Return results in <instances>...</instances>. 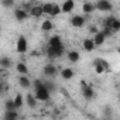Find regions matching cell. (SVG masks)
Instances as JSON below:
<instances>
[{"instance_id":"1","label":"cell","mask_w":120,"mask_h":120,"mask_svg":"<svg viewBox=\"0 0 120 120\" xmlns=\"http://www.w3.org/2000/svg\"><path fill=\"white\" fill-rule=\"evenodd\" d=\"M34 96L40 102H48L49 100L51 92L44 85V81H41V79H35L34 81Z\"/></svg>"},{"instance_id":"2","label":"cell","mask_w":120,"mask_h":120,"mask_svg":"<svg viewBox=\"0 0 120 120\" xmlns=\"http://www.w3.org/2000/svg\"><path fill=\"white\" fill-rule=\"evenodd\" d=\"M103 27H105V28H109V30L113 31V33H116V31L120 30V20H119L117 17H114V16H110V17L105 19Z\"/></svg>"},{"instance_id":"3","label":"cell","mask_w":120,"mask_h":120,"mask_svg":"<svg viewBox=\"0 0 120 120\" xmlns=\"http://www.w3.org/2000/svg\"><path fill=\"white\" fill-rule=\"evenodd\" d=\"M93 67H95V72L96 74H105L106 71H109L110 65L107 64V61H105V59L102 58H96L95 61H93Z\"/></svg>"},{"instance_id":"4","label":"cell","mask_w":120,"mask_h":120,"mask_svg":"<svg viewBox=\"0 0 120 120\" xmlns=\"http://www.w3.org/2000/svg\"><path fill=\"white\" fill-rule=\"evenodd\" d=\"M65 52V47H47V55L49 59H55V58H59L62 56Z\"/></svg>"},{"instance_id":"5","label":"cell","mask_w":120,"mask_h":120,"mask_svg":"<svg viewBox=\"0 0 120 120\" xmlns=\"http://www.w3.org/2000/svg\"><path fill=\"white\" fill-rule=\"evenodd\" d=\"M16 51L19 54H26L28 51V41L24 35H20L17 42H16Z\"/></svg>"},{"instance_id":"6","label":"cell","mask_w":120,"mask_h":120,"mask_svg":"<svg viewBox=\"0 0 120 120\" xmlns=\"http://www.w3.org/2000/svg\"><path fill=\"white\" fill-rule=\"evenodd\" d=\"M69 23H71L72 27H75V28H81V27L85 26V23H86V17L82 16V14H75V16H72V17L69 19Z\"/></svg>"},{"instance_id":"7","label":"cell","mask_w":120,"mask_h":120,"mask_svg":"<svg viewBox=\"0 0 120 120\" xmlns=\"http://www.w3.org/2000/svg\"><path fill=\"white\" fill-rule=\"evenodd\" d=\"M81 86H82V95H83V98H85L86 100H92V99L95 98V90H93V88H92L90 85H88L86 82H82Z\"/></svg>"},{"instance_id":"8","label":"cell","mask_w":120,"mask_h":120,"mask_svg":"<svg viewBox=\"0 0 120 120\" xmlns=\"http://www.w3.org/2000/svg\"><path fill=\"white\" fill-rule=\"evenodd\" d=\"M42 74H44L45 76H48V78H54V76L58 74V68H56V65H54V64H47V65L42 68Z\"/></svg>"},{"instance_id":"9","label":"cell","mask_w":120,"mask_h":120,"mask_svg":"<svg viewBox=\"0 0 120 120\" xmlns=\"http://www.w3.org/2000/svg\"><path fill=\"white\" fill-rule=\"evenodd\" d=\"M95 6L99 11H112V9H113V4L110 2H107V0H99L98 3H95Z\"/></svg>"},{"instance_id":"10","label":"cell","mask_w":120,"mask_h":120,"mask_svg":"<svg viewBox=\"0 0 120 120\" xmlns=\"http://www.w3.org/2000/svg\"><path fill=\"white\" fill-rule=\"evenodd\" d=\"M28 11L26 10V9H16L14 10V17H16V20L17 21H24L27 17H28Z\"/></svg>"},{"instance_id":"11","label":"cell","mask_w":120,"mask_h":120,"mask_svg":"<svg viewBox=\"0 0 120 120\" xmlns=\"http://www.w3.org/2000/svg\"><path fill=\"white\" fill-rule=\"evenodd\" d=\"M82 45H83V49H85L86 52H92V51H95V48H96L93 38H85V40L82 41Z\"/></svg>"},{"instance_id":"12","label":"cell","mask_w":120,"mask_h":120,"mask_svg":"<svg viewBox=\"0 0 120 120\" xmlns=\"http://www.w3.org/2000/svg\"><path fill=\"white\" fill-rule=\"evenodd\" d=\"M17 82H19V85H20L23 89H28V88L31 86V81H30L28 75H20V76L17 78Z\"/></svg>"},{"instance_id":"13","label":"cell","mask_w":120,"mask_h":120,"mask_svg":"<svg viewBox=\"0 0 120 120\" xmlns=\"http://www.w3.org/2000/svg\"><path fill=\"white\" fill-rule=\"evenodd\" d=\"M59 75H61V78H62V79L69 81V79H72V78L75 76V72H74V69H72V68H62V69H61V72H59Z\"/></svg>"},{"instance_id":"14","label":"cell","mask_w":120,"mask_h":120,"mask_svg":"<svg viewBox=\"0 0 120 120\" xmlns=\"http://www.w3.org/2000/svg\"><path fill=\"white\" fill-rule=\"evenodd\" d=\"M74 9H75V2L74 0H67V2H64L61 4L62 13H71V11H74Z\"/></svg>"},{"instance_id":"15","label":"cell","mask_w":120,"mask_h":120,"mask_svg":"<svg viewBox=\"0 0 120 120\" xmlns=\"http://www.w3.org/2000/svg\"><path fill=\"white\" fill-rule=\"evenodd\" d=\"M48 45L49 47H64V42H62V38L59 37V35H52L48 41Z\"/></svg>"},{"instance_id":"16","label":"cell","mask_w":120,"mask_h":120,"mask_svg":"<svg viewBox=\"0 0 120 120\" xmlns=\"http://www.w3.org/2000/svg\"><path fill=\"white\" fill-rule=\"evenodd\" d=\"M30 16H33V17H35V19H40L42 14H44V11H42V6H33V7H30Z\"/></svg>"},{"instance_id":"17","label":"cell","mask_w":120,"mask_h":120,"mask_svg":"<svg viewBox=\"0 0 120 120\" xmlns=\"http://www.w3.org/2000/svg\"><path fill=\"white\" fill-rule=\"evenodd\" d=\"M93 41H95V45H96V47H100V45L106 41V35L103 34V31H102V30H100L95 37H93Z\"/></svg>"},{"instance_id":"18","label":"cell","mask_w":120,"mask_h":120,"mask_svg":"<svg viewBox=\"0 0 120 120\" xmlns=\"http://www.w3.org/2000/svg\"><path fill=\"white\" fill-rule=\"evenodd\" d=\"M79 59H81V54L78 51H69L68 52V61L69 62L76 64V62H79Z\"/></svg>"},{"instance_id":"19","label":"cell","mask_w":120,"mask_h":120,"mask_svg":"<svg viewBox=\"0 0 120 120\" xmlns=\"http://www.w3.org/2000/svg\"><path fill=\"white\" fill-rule=\"evenodd\" d=\"M26 103H27V106H28L30 109H34V107L37 106V98H35L33 93H28V95L26 96Z\"/></svg>"},{"instance_id":"20","label":"cell","mask_w":120,"mask_h":120,"mask_svg":"<svg viewBox=\"0 0 120 120\" xmlns=\"http://www.w3.org/2000/svg\"><path fill=\"white\" fill-rule=\"evenodd\" d=\"M95 9H96L95 3H90V2H85V3L82 4V11H83L85 14H90V13H92Z\"/></svg>"},{"instance_id":"21","label":"cell","mask_w":120,"mask_h":120,"mask_svg":"<svg viewBox=\"0 0 120 120\" xmlns=\"http://www.w3.org/2000/svg\"><path fill=\"white\" fill-rule=\"evenodd\" d=\"M16 71L20 74V75H28V67L24 64V62H19L16 65Z\"/></svg>"},{"instance_id":"22","label":"cell","mask_w":120,"mask_h":120,"mask_svg":"<svg viewBox=\"0 0 120 120\" xmlns=\"http://www.w3.org/2000/svg\"><path fill=\"white\" fill-rule=\"evenodd\" d=\"M52 28H54V24H52L51 20H44V21L41 23V30H42V31L48 33V31H51Z\"/></svg>"},{"instance_id":"23","label":"cell","mask_w":120,"mask_h":120,"mask_svg":"<svg viewBox=\"0 0 120 120\" xmlns=\"http://www.w3.org/2000/svg\"><path fill=\"white\" fill-rule=\"evenodd\" d=\"M0 65H2L3 69H9L11 68V59L9 56H3L2 59H0Z\"/></svg>"},{"instance_id":"24","label":"cell","mask_w":120,"mask_h":120,"mask_svg":"<svg viewBox=\"0 0 120 120\" xmlns=\"http://www.w3.org/2000/svg\"><path fill=\"white\" fill-rule=\"evenodd\" d=\"M54 4H55V3H45V4H42V11H44V14H48V16H52V10H54Z\"/></svg>"},{"instance_id":"25","label":"cell","mask_w":120,"mask_h":120,"mask_svg":"<svg viewBox=\"0 0 120 120\" xmlns=\"http://www.w3.org/2000/svg\"><path fill=\"white\" fill-rule=\"evenodd\" d=\"M4 120H19V113L14 112H6L4 113Z\"/></svg>"},{"instance_id":"26","label":"cell","mask_w":120,"mask_h":120,"mask_svg":"<svg viewBox=\"0 0 120 120\" xmlns=\"http://www.w3.org/2000/svg\"><path fill=\"white\" fill-rule=\"evenodd\" d=\"M4 107H6V112H14V110H16L14 100H13V99H9V100H6V103H4Z\"/></svg>"},{"instance_id":"27","label":"cell","mask_w":120,"mask_h":120,"mask_svg":"<svg viewBox=\"0 0 120 120\" xmlns=\"http://www.w3.org/2000/svg\"><path fill=\"white\" fill-rule=\"evenodd\" d=\"M13 100H14V105H16V109H20V107L23 106V103H24V99H23V96H21L20 93H17V95H16V98H14Z\"/></svg>"},{"instance_id":"28","label":"cell","mask_w":120,"mask_h":120,"mask_svg":"<svg viewBox=\"0 0 120 120\" xmlns=\"http://www.w3.org/2000/svg\"><path fill=\"white\" fill-rule=\"evenodd\" d=\"M44 85L47 86V89H48L49 92H54V90H55V85H54L52 82H49V81H44Z\"/></svg>"},{"instance_id":"29","label":"cell","mask_w":120,"mask_h":120,"mask_svg":"<svg viewBox=\"0 0 120 120\" xmlns=\"http://www.w3.org/2000/svg\"><path fill=\"white\" fill-rule=\"evenodd\" d=\"M2 4L4 7H11L14 4V2H13V0H2Z\"/></svg>"},{"instance_id":"30","label":"cell","mask_w":120,"mask_h":120,"mask_svg":"<svg viewBox=\"0 0 120 120\" xmlns=\"http://www.w3.org/2000/svg\"><path fill=\"white\" fill-rule=\"evenodd\" d=\"M119 54H120V48H119Z\"/></svg>"}]
</instances>
